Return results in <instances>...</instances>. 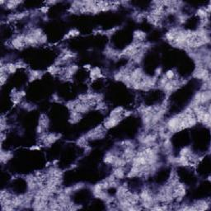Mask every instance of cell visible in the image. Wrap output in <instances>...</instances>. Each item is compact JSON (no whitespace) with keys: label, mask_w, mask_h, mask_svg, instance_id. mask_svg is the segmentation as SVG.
Returning <instances> with one entry per match:
<instances>
[{"label":"cell","mask_w":211,"mask_h":211,"mask_svg":"<svg viewBox=\"0 0 211 211\" xmlns=\"http://www.w3.org/2000/svg\"><path fill=\"white\" fill-rule=\"evenodd\" d=\"M12 158V154L10 152H4L2 150L1 152V162L5 163Z\"/></svg>","instance_id":"6da1fadb"}]
</instances>
